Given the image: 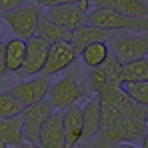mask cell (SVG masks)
I'll use <instances>...</instances> for the list:
<instances>
[{"label":"cell","mask_w":148,"mask_h":148,"mask_svg":"<svg viewBox=\"0 0 148 148\" xmlns=\"http://www.w3.org/2000/svg\"><path fill=\"white\" fill-rule=\"evenodd\" d=\"M88 24L104 28V30H112V32H136V34L148 32V18L126 16V14L100 8V6H92Z\"/></svg>","instance_id":"2"},{"label":"cell","mask_w":148,"mask_h":148,"mask_svg":"<svg viewBox=\"0 0 148 148\" xmlns=\"http://www.w3.org/2000/svg\"><path fill=\"white\" fill-rule=\"evenodd\" d=\"M72 34H74V30L66 28V26H60L58 22H54L52 18H48L46 14H42V18L38 22V30H36V36L38 38H44L50 44H56V42H72Z\"/></svg>","instance_id":"16"},{"label":"cell","mask_w":148,"mask_h":148,"mask_svg":"<svg viewBox=\"0 0 148 148\" xmlns=\"http://www.w3.org/2000/svg\"><path fill=\"white\" fill-rule=\"evenodd\" d=\"M82 112H84V140L88 142L94 136H98V132L102 130V106L96 94L86 100Z\"/></svg>","instance_id":"14"},{"label":"cell","mask_w":148,"mask_h":148,"mask_svg":"<svg viewBox=\"0 0 148 148\" xmlns=\"http://www.w3.org/2000/svg\"><path fill=\"white\" fill-rule=\"evenodd\" d=\"M90 10H92V2H78V4H60V6H50L46 8V16L52 18L54 22L60 26H66L70 30H76L80 26L88 24L90 18Z\"/></svg>","instance_id":"6"},{"label":"cell","mask_w":148,"mask_h":148,"mask_svg":"<svg viewBox=\"0 0 148 148\" xmlns=\"http://www.w3.org/2000/svg\"><path fill=\"white\" fill-rule=\"evenodd\" d=\"M16 148H42L40 144H36V142H28V140H24L20 146H16Z\"/></svg>","instance_id":"26"},{"label":"cell","mask_w":148,"mask_h":148,"mask_svg":"<svg viewBox=\"0 0 148 148\" xmlns=\"http://www.w3.org/2000/svg\"><path fill=\"white\" fill-rule=\"evenodd\" d=\"M92 6L108 8L134 18H148V4L142 0H94Z\"/></svg>","instance_id":"15"},{"label":"cell","mask_w":148,"mask_h":148,"mask_svg":"<svg viewBox=\"0 0 148 148\" xmlns=\"http://www.w3.org/2000/svg\"><path fill=\"white\" fill-rule=\"evenodd\" d=\"M90 98L88 90H84L78 84V72L76 70H68L60 80L52 82L48 92V100L54 104L56 110H66L68 106L78 104V100Z\"/></svg>","instance_id":"3"},{"label":"cell","mask_w":148,"mask_h":148,"mask_svg":"<svg viewBox=\"0 0 148 148\" xmlns=\"http://www.w3.org/2000/svg\"><path fill=\"white\" fill-rule=\"evenodd\" d=\"M76 58H80V54H78V50L74 48L72 42H56V44L50 46L48 62H46V68H44L42 74L54 76V74L62 72V70L72 66Z\"/></svg>","instance_id":"10"},{"label":"cell","mask_w":148,"mask_h":148,"mask_svg":"<svg viewBox=\"0 0 148 148\" xmlns=\"http://www.w3.org/2000/svg\"><path fill=\"white\" fill-rule=\"evenodd\" d=\"M24 104L12 94V90H2L0 92V118H14L22 116Z\"/></svg>","instance_id":"21"},{"label":"cell","mask_w":148,"mask_h":148,"mask_svg":"<svg viewBox=\"0 0 148 148\" xmlns=\"http://www.w3.org/2000/svg\"><path fill=\"white\" fill-rule=\"evenodd\" d=\"M26 54H28V40L24 38H12L6 40V66L8 74H18L22 70L26 62Z\"/></svg>","instance_id":"17"},{"label":"cell","mask_w":148,"mask_h":148,"mask_svg":"<svg viewBox=\"0 0 148 148\" xmlns=\"http://www.w3.org/2000/svg\"><path fill=\"white\" fill-rule=\"evenodd\" d=\"M24 2H26V0H24Z\"/></svg>","instance_id":"32"},{"label":"cell","mask_w":148,"mask_h":148,"mask_svg":"<svg viewBox=\"0 0 148 148\" xmlns=\"http://www.w3.org/2000/svg\"><path fill=\"white\" fill-rule=\"evenodd\" d=\"M50 42H46L44 38H30L28 40V54H26V62L22 66V70L16 74L20 76L22 80L26 78H32V76H38V74L44 72L46 68V62H48V54H50Z\"/></svg>","instance_id":"9"},{"label":"cell","mask_w":148,"mask_h":148,"mask_svg":"<svg viewBox=\"0 0 148 148\" xmlns=\"http://www.w3.org/2000/svg\"><path fill=\"white\" fill-rule=\"evenodd\" d=\"M148 80V58H138L130 60L124 64L122 70V86L132 84V82H144Z\"/></svg>","instance_id":"20"},{"label":"cell","mask_w":148,"mask_h":148,"mask_svg":"<svg viewBox=\"0 0 148 148\" xmlns=\"http://www.w3.org/2000/svg\"><path fill=\"white\" fill-rule=\"evenodd\" d=\"M78 2H86V0H36V4L38 6H44V8L60 6V4H78ZM88 2H94V0H88Z\"/></svg>","instance_id":"23"},{"label":"cell","mask_w":148,"mask_h":148,"mask_svg":"<svg viewBox=\"0 0 148 148\" xmlns=\"http://www.w3.org/2000/svg\"><path fill=\"white\" fill-rule=\"evenodd\" d=\"M110 54H112V52H110L108 42H94V44L86 46V48L80 52V58H82L84 66H88V68H96V66L104 64V62L108 60Z\"/></svg>","instance_id":"19"},{"label":"cell","mask_w":148,"mask_h":148,"mask_svg":"<svg viewBox=\"0 0 148 148\" xmlns=\"http://www.w3.org/2000/svg\"><path fill=\"white\" fill-rule=\"evenodd\" d=\"M0 30H2V26H0Z\"/></svg>","instance_id":"31"},{"label":"cell","mask_w":148,"mask_h":148,"mask_svg":"<svg viewBox=\"0 0 148 148\" xmlns=\"http://www.w3.org/2000/svg\"><path fill=\"white\" fill-rule=\"evenodd\" d=\"M148 132V108L136 104V108L126 114L120 122L108 130H100L98 136L84 142V148H116L122 142H142L144 134Z\"/></svg>","instance_id":"1"},{"label":"cell","mask_w":148,"mask_h":148,"mask_svg":"<svg viewBox=\"0 0 148 148\" xmlns=\"http://www.w3.org/2000/svg\"><path fill=\"white\" fill-rule=\"evenodd\" d=\"M62 122H64L68 148H76L84 140V112H82V106L72 104L66 110H62Z\"/></svg>","instance_id":"11"},{"label":"cell","mask_w":148,"mask_h":148,"mask_svg":"<svg viewBox=\"0 0 148 148\" xmlns=\"http://www.w3.org/2000/svg\"><path fill=\"white\" fill-rule=\"evenodd\" d=\"M42 6H38L36 2L34 4H22L18 6L16 10H10V12H4V20L6 24L10 26V30L14 32L16 38H24L30 40L36 36V30H38V22L42 18V12H40Z\"/></svg>","instance_id":"4"},{"label":"cell","mask_w":148,"mask_h":148,"mask_svg":"<svg viewBox=\"0 0 148 148\" xmlns=\"http://www.w3.org/2000/svg\"><path fill=\"white\" fill-rule=\"evenodd\" d=\"M24 0H0V8L2 12H10V10H16L18 6H22Z\"/></svg>","instance_id":"25"},{"label":"cell","mask_w":148,"mask_h":148,"mask_svg":"<svg viewBox=\"0 0 148 148\" xmlns=\"http://www.w3.org/2000/svg\"><path fill=\"white\" fill-rule=\"evenodd\" d=\"M140 148H148V132L144 134V138H142V142H140Z\"/></svg>","instance_id":"28"},{"label":"cell","mask_w":148,"mask_h":148,"mask_svg":"<svg viewBox=\"0 0 148 148\" xmlns=\"http://www.w3.org/2000/svg\"><path fill=\"white\" fill-rule=\"evenodd\" d=\"M6 74H8V66H6V42H0V84H2Z\"/></svg>","instance_id":"24"},{"label":"cell","mask_w":148,"mask_h":148,"mask_svg":"<svg viewBox=\"0 0 148 148\" xmlns=\"http://www.w3.org/2000/svg\"><path fill=\"white\" fill-rule=\"evenodd\" d=\"M116 148H138L136 144H130V142H122V144H118Z\"/></svg>","instance_id":"27"},{"label":"cell","mask_w":148,"mask_h":148,"mask_svg":"<svg viewBox=\"0 0 148 148\" xmlns=\"http://www.w3.org/2000/svg\"><path fill=\"white\" fill-rule=\"evenodd\" d=\"M0 148H8V144H4V142L0 140Z\"/></svg>","instance_id":"29"},{"label":"cell","mask_w":148,"mask_h":148,"mask_svg":"<svg viewBox=\"0 0 148 148\" xmlns=\"http://www.w3.org/2000/svg\"><path fill=\"white\" fill-rule=\"evenodd\" d=\"M50 86H52V76H48V74H38V76L20 80L10 90H12V94L20 100L24 106H32L36 102H42V100L48 98Z\"/></svg>","instance_id":"8"},{"label":"cell","mask_w":148,"mask_h":148,"mask_svg":"<svg viewBox=\"0 0 148 148\" xmlns=\"http://www.w3.org/2000/svg\"><path fill=\"white\" fill-rule=\"evenodd\" d=\"M40 146L42 148H68L64 122H62V110H54V114L46 120L44 128H42V134H40Z\"/></svg>","instance_id":"12"},{"label":"cell","mask_w":148,"mask_h":148,"mask_svg":"<svg viewBox=\"0 0 148 148\" xmlns=\"http://www.w3.org/2000/svg\"><path fill=\"white\" fill-rule=\"evenodd\" d=\"M110 52L120 60L130 62L138 58H148V32L136 34V32H118L110 42Z\"/></svg>","instance_id":"5"},{"label":"cell","mask_w":148,"mask_h":148,"mask_svg":"<svg viewBox=\"0 0 148 148\" xmlns=\"http://www.w3.org/2000/svg\"><path fill=\"white\" fill-rule=\"evenodd\" d=\"M2 14H4V12H2V8H0V16H2Z\"/></svg>","instance_id":"30"},{"label":"cell","mask_w":148,"mask_h":148,"mask_svg":"<svg viewBox=\"0 0 148 148\" xmlns=\"http://www.w3.org/2000/svg\"><path fill=\"white\" fill-rule=\"evenodd\" d=\"M54 104L48 98L42 102H36L32 106H26L22 112V120H24V138L28 142H36L40 144V134L42 128L50 116L54 114Z\"/></svg>","instance_id":"7"},{"label":"cell","mask_w":148,"mask_h":148,"mask_svg":"<svg viewBox=\"0 0 148 148\" xmlns=\"http://www.w3.org/2000/svg\"><path fill=\"white\" fill-rule=\"evenodd\" d=\"M124 90L128 92V96L134 100V102H138L140 106H146L148 108V80L124 84Z\"/></svg>","instance_id":"22"},{"label":"cell","mask_w":148,"mask_h":148,"mask_svg":"<svg viewBox=\"0 0 148 148\" xmlns=\"http://www.w3.org/2000/svg\"><path fill=\"white\" fill-rule=\"evenodd\" d=\"M118 32H112V30H104V28H98V26H92V24H86V26H80L76 28L72 34V44L74 48L78 50V54L86 46L94 44V42H110Z\"/></svg>","instance_id":"13"},{"label":"cell","mask_w":148,"mask_h":148,"mask_svg":"<svg viewBox=\"0 0 148 148\" xmlns=\"http://www.w3.org/2000/svg\"><path fill=\"white\" fill-rule=\"evenodd\" d=\"M0 140L8 146H20L24 142V120L22 116L0 118Z\"/></svg>","instance_id":"18"}]
</instances>
